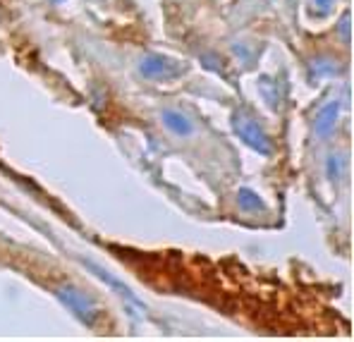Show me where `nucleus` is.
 <instances>
[{
  "label": "nucleus",
  "instance_id": "obj_5",
  "mask_svg": "<svg viewBox=\"0 0 354 342\" xmlns=\"http://www.w3.org/2000/svg\"><path fill=\"white\" fill-rule=\"evenodd\" d=\"M337 113H340V106L337 103H328L319 111V115H316V122H314V132L316 137L321 139H328L333 134V129H335L337 124Z\"/></svg>",
  "mask_w": 354,
  "mask_h": 342
},
{
  "label": "nucleus",
  "instance_id": "obj_4",
  "mask_svg": "<svg viewBox=\"0 0 354 342\" xmlns=\"http://www.w3.org/2000/svg\"><path fill=\"white\" fill-rule=\"evenodd\" d=\"M160 122L175 134V137L185 139V137H192L194 134V122L189 120L187 115H182L180 111H173V108H165L160 111Z\"/></svg>",
  "mask_w": 354,
  "mask_h": 342
},
{
  "label": "nucleus",
  "instance_id": "obj_6",
  "mask_svg": "<svg viewBox=\"0 0 354 342\" xmlns=\"http://www.w3.org/2000/svg\"><path fill=\"white\" fill-rule=\"evenodd\" d=\"M237 201H239V209L244 211H266L263 199L254 189H249V187H242L237 191Z\"/></svg>",
  "mask_w": 354,
  "mask_h": 342
},
{
  "label": "nucleus",
  "instance_id": "obj_1",
  "mask_svg": "<svg viewBox=\"0 0 354 342\" xmlns=\"http://www.w3.org/2000/svg\"><path fill=\"white\" fill-rule=\"evenodd\" d=\"M55 297H58L82 323L88 325V328L98 325V321H101V307H98L96 299H93L91 294H86L84 289H80L77 285H58V287H55Z\"/></svg>",
  "mask_w": 354,
  "mask_h": 342
},
{
  "label": "nucleus",
  "instance_id": "obj_3",
  "mask_svg": "<svg viewBox=\"0 0 354 342\" xmlns=\"http://www.w3.org/2000/svg\"><path fill=\"white\" fill-rule=\"evenodd\" d=\"M185 67L180 62H175L173 58H165V55H158V53H149L144 55L142 62H139V72H142L147 79H153V82H170L175 77L182 75Z\"/></svg>",
  "mask_w": 354,
  "mask_h": 342
},
{
  "label": "nucleus",
  "instance_id": "obj_8",
  "mask_svg": "<svg viewBox=\"0 0 354 342\" xmlns=\"http://www.w3.org/2000/svg\"><path fill=\"white\" fill-rule=\"evenodd\" d=\"M316 3H319L321 12H326V10H328V8H330V3H333V0H316Z\"/></svg>",
  "mask_w": 354,
  "mask_h": 342
},
{
  "label": "nucleus",
  "instance_id": "obj_2",
  "mask_svg": "<svg viewBox=\"0 0 354 342\" xmlns=\"http://www.w3.org/2000/svg\"><path fill=\"white\" fill-rule=\"evenodd\" d=\"M232 129L237 132V137L247 144L249 149H254L257 153L261 155H270L273 153V142L266 134V129L254 120L249 113L244 111H235L232 113Z\"/></svg>",
  "mask_w": 354,
  "mask_h": 342
},
{
  "label": "nucleus",
  "instance_id": "obj_7",
  "mask_svg": "<svg viewBox=\"0 0 354 342\" xmlns=\"http://www.w3.org/2000/svg\"><path fill=\"white\" fill-rule=\"evenodd\" d=\"M326 175H328V180L330 182H337V180L345 175V158L342 155H337V153H330L328 155V160H326Z\"/></svg>",
  "mask_w": 354,
  "mask_h": 342
}]
</instances>
